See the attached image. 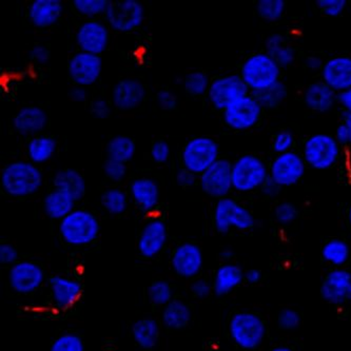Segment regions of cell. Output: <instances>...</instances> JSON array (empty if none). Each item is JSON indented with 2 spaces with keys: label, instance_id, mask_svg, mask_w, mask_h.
<instances>
[{
  "label": "cell",
  "instance_id": "56",
  "mask_svg": "<svg viewBox=\"0 0 351 351\" xmlns=\"http://www.w3.org/2000/svg\"><path fill=\"white\" fill-rule=\"evenodd\" d=\"M335 139L338 141L341 146H350L351 145V131L347 128V125L341 123L338 128L335 130Z\"/></svg>",
  "mask_w": 351,
  "mask_h": 351
},
{
  "label": "cell",
  "instance_id": "18",
  "mask_svg": "<svg viewBox=\"0 0 351 351\" xmlns=\"http://www.w3.org/2000/svg\"><path fill=\"white\" fill-rule=\"evenodd\" d=\"M168 241V229L160 219H151L139 233L137 249L143 258H153L164 250Z\"/></svg>",
  "mask_w": 351,
  "mask_h": 351
},
{
  "label": "cell",
  "instance_id": "45",
  "mask_svg": "<svg viewBox=\"0 0 351 351\" xmlns=\"http://www.w3.org/2000/svg\"><path fill=\"white\" fill-rule=\"evenodd\" d=\"M317 9L327 17H339L346 9L347 0H317Z\"/></svg>",
  "mask_w": 351,
  "mask_h": 351
},
{
  "label": "cell",
  "instance_id": "62",
  "mask_svg": "<svg viewBox=\"0 0 351 351\" xmlns=\"http://www.w3.org/2000/svg\"><path fill=\"white\" fill-rule=\"evenodd\" d=\"M342 123L347 125V128L351 131V112L343 111Z\"/></svg>",
  "mask_w": 351,
  "mask_h": 351
},
{
  "label": "cell",
  "instance_id": "26",
  "mask_svg": "<svg viewBox=\"0 0 351 351\" xmlns=\"http://www.w3.org/2000/svg\"><path fill=\"white\" fill-rule=\"evenodd\" d=\"M133 202L144 213H151L160 203V188L152 178H141L133 180L130 185Z\"/></svg>",
  "mask_w": 351,
  "mask_h": 351
},
{
  "label": "cell",
  "instance_id": "12",
  "mask_svg": "<svg viewBox=\"0 0 351 351\" xmlns=\"http://www.w3.org/2000/svg\"><path fill=\"white\" fill-rule=\"evenodd\" d=\"M263 108L252 94L244 96L231 104L223 111V119L234 131H247L258 125Z\"/></svg>",
  "mask_w": 351,
  "mask_h": 351
},
{
  "label": "cell",
  "instance_id": "55",
  "mask_svg": "<svg viewBox=\"0 0 351 351\" xmlns=\"http://www.w3.org/2000/svg\"><path fill=\"white\" fill-rule=\"evenodd\" d=\"M260 190L265 197H268V199H276V196L280 194L282 187L278 186L274 180L268 178V180L263 184Z\"/></svg>",
  "mask_w": 351,
  "mask_h": 351
},
{
  "label": "cell",
  "instance_id": "47",
  "mask_svg": "<svg viewBox=\"0 0 351 351\" xmlns=\"http://www.w3.org/2000/svg\"><path fill=\"white\" fill-rule=\"evenodd\" d=\"M293 145L294 136L289 130L280 131L272 139V149L276 154H283L292 151Z\"/></svg>",
  "mask_w": 351,
  "mask_h": 351
},
{
  "label": "cell",
  "instance_id": "5",
  "mask_svg": "<svg viewBox=\"0 0 351 351\" xmlns=\"http://www.w3.org/2000/svg\"><path fill=\"white\" fill-rule=\"evenodd\" d=\"M302 156L308 167L317 171H325L338 162L341 145L332 135L317 133L306 139Z\"/></svg>",
  "mask_w": 351,
  "mask_h": 351
},
{
  "label": "cell",
  "instance_id": "64",
  "mask_svg": "<svg viewBox=\"0 0 351 351\" xmlns=\"http://www.w3.org/2000/svg\"><path fill=\"white\" fill-rule=\"evenodd\" d=\"M347 217H348L349 225L351 226V205L350 207H349L348 215H347Z\"/></svg>",
  "mask_w": 351,
  "mask_h": 351
},
{
  "label": "cell",
  "instance_id": "19",
  "mask_svg": "<svg viewBox=\"0 0 351 351\" xmlns=\"http://www.w3.org/2000/svg\"><path fill=\"white\" fill-rule=\"evenodd\" d=\"M75 37L82 52L101 55L109 44V29L101 21L90 19L80 25Z\"/></svg>",
  "mask_w": 351,
  "mask_h": 351
},
{
  "label": "cell",
  "instance_id": "43",
  "mask_svg": "<svg viewBox=\"0 0 351 351\" xmlns=\"http://www.w3.org/2000/svg\"><path fill=\"white\" fill-rule=\"evenodd\" d=\"M274 215L280 225L288 226L298 219L299 210L297 206L290 202H282L276 205Z\"/></svg>",
  "mask_w": 351,
  "mask_h": 351
},
{
  "label": "cell",
  "instance_id": "35",
  "mask_svg": "<svg viewBox=\"0 0 351 351\" xmlns=\"http://www.w3.org/2000/svg\"><path fill=\"white\" fill-rule=\"evenodd\" d=\"M322 258L335 268H342L350 258V247L342 239H331L322 248Z\"/></svg>",
  "mask_w": 351,
  "mask_h": 351
},
{
  "label": "cell",
  "instance_id": "16",
  "mask_svg": "<svg viewBox=\"0 0 351 351\" xmlns=\"http://www.w3.org/2000/svg\"><path fill=\"white\" fill-rule=\"evenodd\" d=\"M322 299L333 306L351 302V272L344 268H333L322 280Z\"/></svg>",
  "mask_w": 351,
  "mask_h": 351
},
{
  "label": "cell",
  "instance_id": "14",
  "mask_svg": "<svg viewBox=\"0 0 351 351\" xmlns=\"http://www.w3.org/2000/svg\"><path fill=\"white\" fill-rule=\"evenodd\" d=\"M45 278L44 269L32 261H19L10 267L8 274L11 289L23 295L37 291L44 284Z\"/></svg>",
  "mask_w": 351,
  "mask_h": 351
},
{
  "label": "cell",
  "instance_id": "57",
  "mask_svg": "<svg viewBox=\"0 0 351 351\" xmlns=\"http://www.w3.org/2000/svg\"><path fill=\"white\" fill-rule=\"evenodd\" d=\"M69 97L74 103H85L88 99V91L86 88L75 86L69 91Z\"/></svg>",
  "mask_w": 351,
  "mask_h": 351
},
{
  "label": "cell",
  "instance_id": "52",
  "mask_svg": "<svg viewBox=\"0 0 351 351\" xmlns=\"http://www.w3.org/2000/svg\"><path fill=\"white\" fill-rule=\"evenodd\" d=\"M90 112L94 119H107L111 114V107L106 99L97 98L95 101H92Z\"/></svg>",
  "mask_w": 351,
  "mask_h": 351
},
{
  "label": "cell",
  "instance_id": "29",
  "mask_svg": "<svg viewBox=\"0 0 351 351\" xmlns=\"http://www.w3.org/2000/svg\"><path fill=\"white\" fill-rule=\"evenodd\" d=\"M131 335L137 346L145 350H150L158 345L160 340V324L152 317H143L133 323Z\"/></svg>",
  "mask_w": 351,
  "mask_h": 351
},
{
  "label": "cell",
  "instance_id": "20",
  "mask_svg": "<svg viewBox=\"0 0 351 351\" xmlns=\"http://www.w3.org/2000/svg\"><path fill=\"white\" fill-rule=\"evenodd\" d=\"M322 80L337 93L351 88V58L339 55L329 58L321 71Z\"/></svg>",
  "mask_w": 351,
  "mask_h": 351
},
{
  "label": "cell",
  "instance_id": "27",
  "mask_svg": "<svg viewBox=\"0 0 351 351\" xmlns=\"http://www.w3.org/2000/svg\"><path fill=\"white\" fill-rule=\"evenodd\" d=\"M244 270L239 265L225 263L217 268L213 278V293L225 297L244 282Z\"/></svg>",
  "mask_w": 351,
  "mask_h": 351
},
{
  "label": "cell",
  "instance_id": "6",
  "mask_svg": "<svg viewBox=\"0 0 351 351\" xmlns=\"http://www.w3.org/2000/svg\"><path fill=\"white\" fill-rule=\"evenodd\" d=\"M269 178V167L260 156L244 154L232 164L233 190L248 193L261 189Z\"/></svg>",
  "mask_w": 351,
  "mask_h": 351
},
{
  "label": "cell",
  "instance_id": "38",
  "mask_svg": "<svg viewBox=\"0 0 351 351\" xmlns=\"http://www.w3.org/2000/svg\"><path fill=\"white\" fill-rule=\"evenodd\" d=\"M256 13L266 23H276L284 16L286 3L284 0H258Z\"/></svg>",
  "mask_w": 351,
  "mask_h": 351
},
{
  "label": "cell",
  "instance_id": "1",
  "mask_svg": "<svg viewBox=\"0 0 351 351\" xmlns=\"http://www.w3.org/2000/svg\"><path fill=\"white\" fill-rule=\"evenodd\" d=\"M0 182L8 195L19 199L36 193L43 186L44 176L33 162L17 160L3 168Z\"/></svg>",
  "mask_w": 351,
  "mask_h": 351
},
{
  "label": "cell",
  "instance_id": "59",
  "mask_svg": "<svg viewBox=\"0 0 351 351\" xmlns=\"http://www.w3.org/2000/svg\"><path fill=\"white\" fill-rule=\"evenodd\" d=\"M262 276L263 274L261 270L251 268V269L245 271L244 280L250 285H256V284L260 283Z\"/></svg>",
  "mask_w": 351,
  "mask_h": 351
},
{
  "label": "cell",
  "instance_id": "25",
  "mask_svg": "<svg viewBox=\"0 0 351 351\" xmlns=\"http://www.w3.org/2000/svg\"><path fill=\"white\" fill-rule=\"evenodd\" d=\"M48 123V114L37 106L21 108L13 119L15 130L21 135H34L44 130Z\"/></svg>",
  "mask_w": 351,
  "mask_h": 351
},
{
  "label": "cell",
  "instance_id": "24",
  "mask_svg": "<svg viewBox=\"0 0 351 351\" xmlns=\"http://www.w3.org/2000/svg\"><path fill=\"white\" fill-rule=\"evenodd\" d=\"M60 0H34L27 11L31 23L39 29H47L58 23L64 13Z\"/></svg>",
  "mask_w": 351,
  "mask_h": 351
},
{
  "label": "cell",
  "instance_id": "53",
  "mask_svg": "<svg viewBox=\"0 0 351 351\" xmlns=\"http://www.w3.org/2000/svg\"><path fill=\"white\" fill-rule=\"evenodd\" d=\"M176 182L180 187L189 188L195 185L197 176L186 168L180 169L176 173Z\"/></svg>",
  "mask_w": 351,
  "mask_h": 351
},
{
  "label": "cell",
  "instance_id": "46",
  "mask_svg": "<svg viewBox=\"0 0 351 351\" xmlns=\"http://www.w3.org/2000/svg\"><path fill=\"white\" fill-rule=\"evenodd\" d=\"M103 169L105 176L112 182H121L127 176V165L111 158L106 160Z\"/></svg>",
  "mask_w": 351,
  "mask_h": 351
},
{
  "label": "cell",
  "instance_id": "3",
  "mask_svg": "<svg viewBox=\"0 0 351 351\" xmlns=\"http://www.w3.org/2000/svg\"><path fill=\"white\" fill-rule=\"evenodd\" d=\"M282 68L266 52L252 54L243 62L240 75L250 93L262 91L280 82Z\"/></svg>",
  "mask_w": 351,
  "mask_h": 351
},
{
  "label": "cell",
  "instance_id": "32",
  "mask_svg": "<svg viewBox=\"0 0 351 351\" xmlns=\"http://www.w3.org/2000/svg\"><path fill=\"white\" fill-rule=\"evenodd\" d=\"M76 202L71 196L58 189L49 192L44 199V211L47 217L62 221L73 211Z\"/></svg>",
  "mask_w": 351,
  "mask_h": 351
},
{
  "label": "cell",
  "instance_id": "31",
  "mask_svg": "<svg viewBox=\"0 0 351 351\" xmlns=\"http://www.w3.org/2000/svg\"><path fill=\"white\" fill-rule=\"evenodd\" d=\"M192 311L189 305L182 300L173 299L162 309V324L172 330H180L190 324Z\"/></svg>",
  "mask_w": 351,
  "mask_h": 351
},
{
  "label": "cell",
  "instance_id": "2",
  "mask_svg": "<svg viewBox=\"0 0 351 351\" xmlns=\"http://www.w3.org/2000/svg\"><path fill=\"white\" fill-rule=\"evenodd\" d=\"M60 234L70 246L82 247L97 240L101 223L97 217L85 209H75L60 221Z\"/></svg>",
  "mask_w": 351,
  "mask_h": 351
},
{
  "label": "cell",
  "instance_id": "54",
  "mask_svg": "<svg viewBox=\"0 0 351 351\" xmlns=\"http://www.w3.org/2000/svg\"><path fill=\"white\" fill-rule=\"evenodd\" d=\"M30 58L36 64H46L50 60V52L46 47L37 45V46L33 47L32 50L30 51Z\"/></svg>",
  "mask_w": 351,
  "mask_h": 351
},
{
  "label": "cell",
  "instance_id": "63",
  "mask_svg": "<svg viewBox=\"0 0 351 351\" xmlns=\"http://www.w3.org/2000/svg\"><path fill=\"white\" fill-rule=\"evenodd\" d=\"M271 351H294L293 349L289 348L287 346H276Z\"/></svg>",
  "mask_w": 351,
  "mask_h": 351
},
{
  "label": "cell",
  "instance_id": "40",
  "mask_svg": "<svg viewBox=\"0 0 351 351\" xmlns=\"http://www.w3.org/2000/svg\"><path fill=\"white\" fill-rule=\"evenodd\" d=\"M211 82L209 76L202 71L190 72L184 78V88L192 96H202L208 93Z\"/></svg>",
  "mask_w": 351,
  "mask_h": 351
},
{
  "label": "cell",
  "instance_id": "22",
  "mask_svg": "<svg viewBox=\"0 0 351 351\" xmlns=\"http://www.w3.org/2000/svg\"><path fill=\"white\" fill-rule=\"evenodd\" d=\"M146 97V88L134 78L119 80L112 90V103L117 109L130 111L142 105Z\"/></svg>",
  "mask_w": 351,
  "mask_h": 351
},
{
  "label": "cell",
  "instance_id": "58",
  "mask_svg": "<svg viewBox=\"0 0 351 351\" xmlns=\"http://www.w3.org/2000/svg\"><path fill=\"white\" fill-rule=\"evenodd\" d=\"M324 64V60L317 55H311L305 60V66L311 72H321Z\"/></svg>",
  "mask_w": 351,
  "mask_h": 351
},
{
  "label": "cell",
  "instance_id": "33",
  "mask_svg": "<svg viewBox=\"0 0 351 351\" xmlns=\"http://www.w3.org/2000/svg\"><path fill=\"white\" fill-rule=\"evenodd\" d=\"M58 143L51 136H34L27 144V156L35 165L45 164L54 156Z\"/></svg>",
  "mask_w": 351,
  "mask_h": 351
},
{
  "label": "cell",
  "instance_id": "4",
  "mask_svg": "<svg viewBox=\"0 0 351 351\" xmlns=\"http://www.w3.org/2000/svg\"><path fill=\"white\" fill-rule=\"evenodd\" d=\"M228 329L232 342L248 351L258 348L267 335L264 319L250 311L234 313L229 321Z\"/></svg>",
  "mask_w": 351,
  "mask_h": 351
},
{
  "label": "cell",
  "instance_id": "8",
  "mask_svg": "<svg viewBox=\"0 0 351 351\" xmlns=\"http://www.w3.org/2000/svg\"><path fill=\"white\" fill-rule=\"evenodd\" d=\"M219 147L211 137L199 136L190 139L184 147L182 160L184 168L199 176L219 160Z\"/></svg>",
  "mask_w": 351,
  "mask_h": 351
},
{
  "label": "cell",
  "instance_id": "21",
  "mask_svg": "<svg viewBox=\"0 0 351 351\" xmlns=\"http://www.w3.org/2000/svg\"><path fill=\"white\" fill-rule=\"evenodd\" d=\"M49 287L53 304L60 311L73 307L82 298V285L75 278L53 276L49 280Z\"/></svg>",
  "mask_w": 351,
  "mask_h": 351
},
{
  "label": "cell",
  "instance_id": "50",
  "mask_svg": "<svg viewBox=\"0 0 351 351\" xmlns=\"http://www.w3.org/2000/svg\"><path fill=\"white\" fill-rule=\"evenodd\" d=\"M156 103L164 111H172L178 106V96L169 90H160L156 94Z\"/></svg>",
  "mask_w": 351,
  "mask_h": 351
},
{
  "label": "cell",
  "instance_id": "61",
  "mask_svg": "<svg viewBox=\"0 0 351 351\" xmlns=\"http://www.w3.org/2000/svg\"><path fill=\"white\" fill-rule=\"evenodd\" d=\"M233 256H234V252H233V250H231V248L221 249V252H219V258L223 261H226V262L230 261Z\"/></svg>",
  "mask_w": 351,
  "mask_h": 351
},
{
  "label": "cell",
  "instance_id": "17",
  "mask_svg": "<svg viewBox=\"0 0 351 351\" xmlns=\"http://www.w3.org/2000/svg\"><path fill=\"white\" fill-rule=\"evenodd\" d=\"M170 263L173 271L180 278H195L203 269V251L194 243H182L174 249Z\"/></svg>",
  "mask_w": 351,
  "mask_h": 351
},
{
  "label": "cell",
  "instance_id": "48",
  "mask_svg": "<svg viewBox=\"0 0 351 351\" xmlns=\"http://www.w3.org/2000/svg\"><path fill=\"white\" fill-rule=\"evenodd\" d=\"M170 154H171V149L166 141H158L151 147V158L156 164H165L168 162Z\"/></svg>",
  "mask_w": 351,
  "mask_h": 351
},
{
  "label": "cell",
  "instance_id": "28",
  "mask_svg": "<svg viewBox=\"0 0 351 351\" xmlns=\"http://www.w3.org/2000/svg\"><path fill=\"white\" fill-rule=\"evenodd\" d=\"M53 185L55 189L64 191L75 202L84 199L87 191L85 178L80 171L71 168L56 172L53 178Z\"/></svg>",
  "mask_w": 351,
  "mask_h": 351
},
{
  "label": "cell",
  "instance_id": "60",
  "mask_svg": "<svg viewBox=\"0 0 351 351\" xmlns=\"http://www.w3.org/2000/svg\"><path fill=\"white\" fill-rule=\"evenodd\" d=\"M338 104L345 112H351V88L338 93Z\"/></svg>",
  "mask_w": 351,
  "mask_h": 351
},
{
  "label": "cell",
  "instance_id": "9",
  "mask_svg": "<svg viewBox=\"0 0 351 351\" xmlns=\"http://www.w3.org/2000/svg\"><path fill=\"white\" fill-rule=\"evenodd\" d=\"M105 16L112 30L130 33L144 23V5L138 0L110 1Z\"/></svg>",
  "mask_w": 351,
  "mask_h": 351
},
{
  "label": "cell",
  "instance_id": "51",
  "mask_svg": "<svg viewBox=\"0 0 351 351\" xmlns=\"http://www.w3.org/2000/svg\"><path fill=\"white\" fill-rule=\"evenodd\" d=\"M19 262V251L9 243L0 245V263L5 266H13Z\"/></svg>",
  "mask_w": 351,
  "mask_h": 351
},
{
  "label": "cell",
  "instance_id": "30",
  "mask_svg": "<svg viewBox=\"0 0 351 351\" xmlns=\"http://www.w3.org/2000/svg\"><path fill=\"white\" fill-rule=\"evenodd\" d=\"M265 52L276 60L282 69L292 66L295 62V50L290 46L287 39L280 33H272L265 41Z\"/></svg>",
  "mask_w": 351,
  "mask_h": 351
},
{
  "label": "cell",
  "instance_id": "7",
  "mask_svg": "<svg viewBox=\"0 0 351 351\" xmlns=\"http://www.w3.org/2000/svg\"><path fill=\"white\" fill-rule=\"evenodd\" d=\"M213 221L215 230L221 234H227L232 228L240 231L251 230L256 223L250 210L229 197L217 202Z\"/></svg>",
  "mask_w": 351,
  "mask_h": 351
},
{
  "label": "cell",
  "instance_id": "37",
  "mask_svg": "<svg viewBox=\"0 0 351 351\" xmlns=\"http://www.w3.org/2000/svg\"><path fill=\"white\" fill-rule=\"evenodd\" d=\"M101 204L109 215H121L128 208V196L119 188H110L101 194Z\"/></svg>",
  "mask_w": 351,
  "mask_h": 351
},
{
  "label": "cell",
  "instance_id": "44",
  "mask_svg": "<svg viewBox=\"0 0 351 351\" xmlns=\"http://www.w3.org/2000/svg\"><path fill=\"white\" fill-rule=\"evenodd\" d=\"M301 322V315L293 308H284L278 315V325L282 330H295L299 328Z\"/></svg>",
  "mask_w": 351,
  "mask_h": 351
},
{
  "label": "cell",
  "instance_id": "23",
  "mask_svg": "<svg viewBox=\"0 0 351 351\" xmlns=\"http://www.w3.org/2000/svg\"><path fill=\"white\" fill-rule=\"evenodd\" d=\"M304 104L315 113H327L338 104V93L333 91L323 80L313 82L306 88L303 95Z\"/></svg>",
  "mask_w": 351,
  "mask_h": 351
},
{
  "label": "cell",
  "instance_id": "10",
  "mask_svg": "<svg viewBox=\"0 0 351 351\" xmlns=\"http://www.w3.org/2000/svg\"><path fill=\"white\" fill-rule=\"evenodd\" d=\"M248 94H250V90L240 74H229L213 80L207 95L213 108L225 111L231 104Z\"/></svg>",
  "mask_w": 351,
  "mask_h": 351
},
{
  "label": "cell",
  "instance_id": "36",
  "mask_svg": "<svg viewBox=\"0 0 351 351\" xmlns=\"http://www.w3.org/2000/svg\"><path fill=\"white\" fill-rule=\"evenodd\" d=\"M251 94L260 104L263 110H274L280 107L287 99L288 89L285 84L280 80L271 87Z\"/></svg>",
  "mask_w": 351,
  "mask_h": 351
},
{
  "label": "cell",
  "instance_id": "13",
  "mask_svg": "<svg viewBox=\"0 0 351 351\" xmlns=\"http://www.w3.org/2000/svg\"><path fill=\"white\" fill-rule=\"evenodd\" d=\"M199 186L204 193L213 199H225L233 190L232 162L219 158L199 176Z\"/></svg>",
  "mask_w": 351,
  "mask_h": 351
},
{
  "label": "cell",
  "instance_id": "11",
  "mask_svg": "<svg viewBox=\"0 0 351 351\" xmlns=\"http://www.w3.org/2000/svg\"><path fill=\"white\" fill-rule=\"evenodd\" d=\"M306 165L303 156L295 152L278 154L269 166V178L282 188L292 187L301 182L306 173Z\"/></svg>",
  "mask_w": 351,
  "mask_h": 351
},
{
  "label": "cell",
  "instance_id": "39",
  "mask_svg": "<svg viewBox=\"0 0 351 351\" xmlns=\"http://www.w3.org/2000/svg\"><path fill=\"white\" fill-rule=\"evenodd\" d=\"M147 295L153 305L165 307L173 300V289L168 280H154L149 285Z\"/></svg>",
  "mask_w": 351,
  "mask_h": 351
},
{
  "label": "cell",
  "instance_id": "15",
  "mask_svg": "<svg viewBox=\"0 0 351 351\" xmlns=\"http://www.w3.org/2000/svg\"><path fill=\"white\" fill-rule=\"evenodd\" d=\"M103 72V60L91 53H75L69 60L68 73L76 86L87 88L94 85Z\"/></svg>",
  "mask_w": 351,
  "mask_h": 351
},
{
  "label": "cell",
  "instance_id": "41",
  "mask_svg": "<svg viewBox=\"0 0 351 351\" xmlns=\"http://www.w3.org/2000/svg\"><path fill=\"white\" fill-rule=\"evenodd\" d=\"M109 0H74L73 7L82 16L94 19L106 14Z\"/></svg>",
  "mask_w": 351,
  "mask_h": 351
},
{
  "label": "cell",
  "instance_id": "42",
  "mask_svg": "<svg viewBox=\"0 0 351 351\" xmlns=\"http://www.w3.org/2000/svg\"><path fill=\"white\" fill-rule=\"evenodd\" d=\"M50 351H85V344L76 333H62L53 341Z\"/></svg>",
  "mask_w": 351,
  "mask_h": 351
},
{
  "label": "cell",
  "instance_id": "49",
  "mask_svg": "<svg viewBox=\"0 0 351 351\" xmlns=\"http://www.w3.org/2000/svg\"><path fill=\"white\" fill-rule=\"evenodd\" d=\"M190 291L196 299H207L213 292V286L205 278H197L190 286Z\"/></svg>",
  "mask_w": 351,
  "mask_h": 351
},
{
  "label": "cell",
  "instance_id": "34",
  "mask_svg": "<svg viewBox=\"0 0 351 351\" xmlns=\"http://www.w3.org/2000/svg\"><path fill=\"white\" fill-rule=\"evenodd\" d=\"M106 152L108 158L127 164L134 158L136 145L134 141L127 135H117L108 142Z\"/></svg>",
  "mask_w": 351,
  "mask_h": 351
}]
</instances>
